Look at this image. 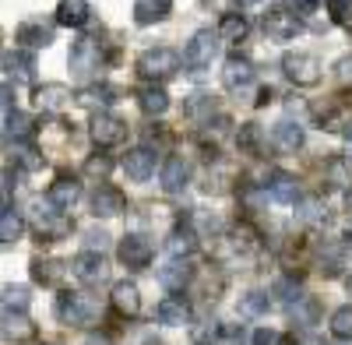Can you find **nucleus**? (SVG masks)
Segmentation results:
<instances>
[{
  "label": "nucleus",
  "mask_w": 352,
  "mask_h": 345,
  "mask_svg": "<svg viewBox=\"0 0 352 345\" xmlns=\"http://www.w3.org/2000/svg\"><path fill=\"white\" fill-rule=\"evenodd\" d=\"M180 64H184V56L176 53V49H169V46H152V49H144V53L138 56L134 71L141 74V81L155 85V81L173 78L176 71H180Z\"/></svg>",
  "instance_id": "nucleus-1"
},
{
  "label": "nucleus",
  "mask_w": 352,
  "mask_h": 345,
  "mask_svg": "<svg viewBox=\"0 0 352 345\" xmlns=\"http://www.w3.org/2000/svg\"><path fill=\"white\" fill-rule=\"evenodd\" d=\"M28 219H32V229L43 236V240H64L71 233V219L64 212H53V205L46 201H32V212H28Z\"/></svg>",
  "instance_id": "nucleus-2"
},
{
  "label": "nucleus",
  "mask_w": 352,
  "mask_h": 345,
  "mask_svg": "<svg viewBox=\"0 0 352 345\" xmlns=\"http://www.w3.org/2000/svg\"><path fill=\"white\" fill-rule=\"evenodd\" d=\"M215 53H219V32H212V28H201V32L190 36V43H187V49H184V67H190V71L212 67Z\"/></svg>",
  "instance_id": "nucleus-3"
},
{
  "label": "nucleus",
  "mask_w": 352,
  "mask_h": 345,
  "mask_svg": "<svg viewBox=\"0 0 352 345\" xmlns=\"http://www.w3.org/2000/svg\"><path fill=\"white\" fill-rule=\"evenodd\" d=\"M261 28H264V36H268L272 43H292V39L303 32V18L296 11L275 8V11H268V14L261 18Z\"/></svg>",
  "instance_id": "nucleus-4"
},
{
  "label": "nucleus",
  "mask_w": 352,
  "mask_h": 345,
  "mask_svg": "<svg viewBox=\"0 0 352 345\" xmlns=\"http://www.w3.org/2000/svg\"><path fill=\"white\" fill-rule=\"evenodd\" d=\"M282 71H285V78L296 85V89H314V85H320V64H317V56H310V53H285L282 56Z\"/></svg>",
  "instance_id": "nucleus-5"
},
{
  "label": "nucleus",
  "mask_w": 352,
  "mask_h": 345,
  "mask_svg": "<svg viewBox=\"0 0 352 345\" xmlns=\"http://www.w3.org/2000/svg\"><path fill=\"white\" fill-rule=\"evenodd\" d=\"M92 313H96L92 300L81 296V293H60V296H56V318H60V324L81 328V324L92 321Z\"/></svg>",
  "instance_id": "nucleus-6"
},
{
  "label": "nucleus",
  "mask_w": 352,
  "mask_h": 345,
  "mask_svg": "<svg viewBox=\"0 0 352 345\" xmlns=\"http://www.w3.org/2000/svg\"><path fill=\"white\" fill-rule=\"evenodd\" d=\"M116 257H120V265L124 268H131V271H141V268H148L152 265V257H155V250H152V243L144 240V236H124L120 240V247H116Z\"/></svg>",
  "instance_id": "nucleus-7"
},
{
  "label": "nucleus",
  "mask_w": 352,
  "mask_h": 345,
  "mask_svg": "<svg viewBox=\"0 0 352 345\" xmlns=\"http://www.w3.org/2000/svg\"><path fill=\"white\" fill-rule=\"evenodd\" d=\"M124 137H127V124L120 117H113V113H96L92 117V141L99 148H113Z\"/></svg>",
  "instance_id": "nucleus-8"
},
{
  "label": "nucleus",
  "mask_w": 352,
  "mask_h": 345,
  "mask_svg": "<svg viewBox=\"0 0 352 345\" xmlns=\"http://www.w3.org/2000/svg\"><path fill=\"white\" fill-rule=\"evenodd\" d=\"M99 64H102V56H99V43L96 39H78L71 46V71H74V78L85 81L92 71H99Z\"/></svg>",
  "instance_id": "nucleus-9"
},
{
  "label": "nucleus",
  "mask_w": 352,
  "mask_h": 345,
  "mask_svg": "<svg viewBox=\"0 0 352 345\" xmlns=\"http://www.w3.org/2000/svg\"><path fill=\"white\" fill-rule=\"evenodd\" d=\"M127 208V197L120 187H109V183H99L96 194H92V215L96 219H113V215H124Z\"/></svg>",
  "instance_id": "nucleus-10"
},
{
  "label": "nucleus",
  "mask_w": 352,
  "mask_h": 345,
  "mask_svg": "<svg viewBox=\"0 0 352 345\" xmlns=\"http://www.w3.org/2000/svg\"><path fill=\"white\" fill-rule=\"evenodd\" d=\"M71 271H74V278L78 282H85V285H96V282H102L106 278V257L99 254V250H81L74 261H71Z\"/></svg>",
  "instance_id": "nucleus-11"
},
{
  "label": "nucleus",
  "mask_w": 352,
  "mask_h": 345,
  "mask_svg": "<svg viewBox=\"0 0 352 345\" xmlns=\"http://www.w3.org/2000/svg\"><path fill=\"white\" fill-rule=\"evenodd\" d=\"M254 64L247 60V56H229L226 60V67H222V85L229 92H243V89H250L254 85Z\"/></svg>",
  "instance_id": "nucleus-12"
},
{
  "label": "nucleus",
  "mask_w": 352,
  "mask_h": 345,
  "mask_svg": "<svg viewBox=\"0 0 352 345\" xmlns=\"http://www.w3.org/2000/svg\"><path fill=\"white\" fill-rule=\"evenodd\" d=\"M32 102L43 113H60L71 102V89H67L64 81H46V85H39V89L32 92Z\"/></svg>",
  "instance_id": "nucleus-13"
},
{
  "label": "nucleus",
  "mask_w": 352,
  "mask_h": 345,
  "mask_svg": "<svg viewBox=\"0 0 352 345\" xmlns=\"http://www.w3.org/2000/svg\"><path fill=\"white\" fill-rule=\"evenodd\" d=\"M159 180H162V190H166V194H180V190L187 187V180H190V166H187V159L169 155V159L162 162V169H159Z\"/></svg>",
  "instance_id": "nucleus-14"
},
{
  "label": "nucleus",
  "mask_w": 352,
  "mask_h": 345,
  "mask_svg": "<svg viewBox=\"0 0 352 345\" xmlns=\"http://www.w3.org/2000/svg\"><path fill=\"white\" fill-rule=\"evenodd\" d=\"M124 172L131 180H148L152 172H155V152L148 148V145H138V148H131L127 155H124Z\"/></svg>",
  "instance_id": "nucleus-15"
},
{
  "label": "nucleus",
  "mask_w": 352,
  "mask_h": 345,
  "mask_svg": "<svg viewBox=\"0 0 352 345\" xmlns=\"http://www.w3.org/2000/svg\"><path fill=\"white\" fill-rule=\"evenodd\" d=\"M78 197H81V183L74 177H56L50 183V194H46V201H50L56 212H71Z\"/></svg>",
  "instance_id": "nucleus-16"
},
{
  "label": "nucleus",
  "mask_w": 352,
  "mask_h": 345,
  "mask_svg": "<svg viewBox=\"0 0 352 345\" xmlns=\"http://www.w3.org/2000/svg\"><path fill=\"white\" fill-rule=\"evenodd\" d=\"M88 18H92L88 0H60L56 4V25H64V28H85Z\"/></svg>",
  "instance_id": "nucleus-17"
},
{
  "label": "nucleus",
  "mask_w": 352,
  "mask_h": 345,
  "mask_svg": "<svg viewBox=\"0 0 352 345\" xmlns=\"http://www.w3.org/2000/svg\"><path fill=\"white\" fill-rule=\"evenodd\" d=\"M4 71H8V81H32L36 78V56L28 49H8L4 53Z\"/></svg>",
  "instance_id": "nucleus-18"
},
{
  "label": "nucleus",
  "mask_w": 352,
  "mask_h": 345,
  "mask_svg": "<svg viewBox=\"0 0 352 345\" xmlns=\"http://www.w3.org/2000/svg\"><path fill=\"white\" fill-rule=\"evenodd\" d=\"M155 318L159 324H169V328H180L190 321V303L184 296H166L159 307H155Z\"/></svg>",
  "instance_id": "nucleus-19"
},
{
  "label": "nucleus",
  "mask_w": 352,
  "mask_h": 345,
  "mask_svg": "<svg viewBox=\"0 0 352 345\" xmlns=\"http://www.w3.org/2000/svg\"><path fill=\"white\" fill-rule=\"evenodd\" d=\"M109 300H113L116 313H124V318H138V313H141V293H138L134 282H116Z\"/></svg>",
  "instance_id": "nucleus-20"
},
{
  "label": "nucleus",
  "mask_w": 352,
  "mask_h": 345,
  "mask_svg": "<svg viewBox=\"0 0 352 345\" xmlns=\"http://www.w3.org/2000/svg\"><path fill=\"white\" fill-rule=\"evenodd\" d=\"M272 145H275L278 152H285V155L300 152V148H303V127H300V124H292V120L275 124V131H272Z\"/></svg>",
  "instance_id": "nucleus-21"
},
{
  "label": "nucleus",
  "mask_w": 352,
  "mask_h": 345,
  "mask_svg": "<svg viewBox=\"0 0 352 345\" xmlns=\"http://www.w3.org/2000/svg\"><path fill=\"white\" fill-rule=\"evenodd\" d=\"M14 39L21 46H28V49H39V46H50L53 43V28L43 25V21H25V25L14 28Z\"/></svg>",
  "instance_id": "nucleus-22"
},
{
  "label": "nucleus",
  "mask_w": 352,
  "mask_h": 345,
  "mask_svg": "<svg viewBox=\"0 0 352 345\" xmlns=\"http://www.w3.org/2000/svg\"><path fill=\"white\" fill-rule=\"evenodd\" d=\"M64 275H67L64 261H53V257H36V261H32V278H36L39 285H46V289L60 285Z\"/></svg>",
  "instance_id": "nucleus-23"
},
{
  "label": "nucleus",
  "mask_w": 352,
  "mask_h": 345,
  "mask_svg": "<svg viewBox=\"0 0 352 345\" xmlns=\"http://www.w3.org/2000/svg\"><path fill=\"white\" fill-rule=\"evenodd\" d=\"M268 194L278 201V205H296V201H300L296 177H289V172H272V177H268Z\"/></svg>",
  "instance_id": "nucleus-24"
},
{
  "label": "nucleus",
  "mask_w": 352,
  "mask_h": 345,
  "mask_svg": "<svg viewBox=\"0 0 352 345\" xmlns=\"http://www.w3.org/2000/svg\"><path fill=\"white\" fill-rule=\"evenodd\" d=\"M173 14V0H138L134 4V21L138 25H155Z\"/></svg>",
  "instance_id": "nucleus-25"
},
{
  "label": "nucleus",
  "mask_w": 352,
  "mask_h": 345,
  "mask_svg": "<svg viewBox=\"0 0 352 345\" xmlns=\"http://www.w3.org/2000/svg\"><path fill=\"white\" fill-rule=\"evenodd\" d=\"M4 338L14 342V345H25V342H32V338H36V328L28 324V318H21V313L4 310Z\"/></svg>",
  "instance_id": "nucleus-26"
},
{
  "label": "nucleus",
  "mask_w": 352,
  "mask_h": 345,
  "mask_svg": "<svg viewBox=\"0 0 352 345\" xmlns=\"http://www.w3.org/2000/svg\"><path fill=\"white\" fill-rule=\"evenodd\" d=\"M138 106H141V113H148V117H162V113L169 109V96L159 89V85H144V89L138 92Z\"/></svg>",
  "instance_id": "nucleus-27"
},
{
  "label": "nucleus",
  "mask_w": 352,
  "mask_h": 345,
  "mask_svg": "<svg viewBox=\"0 0 352 345\" xmlns=\"http://www.w3.org/2000/svg\"><path fill=\"white\" fill-rule=\"evenodd\" d=\"M166 250H169L173 257H190V254L197 250V236H194V229L176 225L173 233L166 236Z\"/></svg>",
  "instance_id": "nucleus-28"
},
{
  "label": "nucleus",
  "mask_w": 352,
  "mask_h": 345,
  "mask_svg": "<svg viewBox=\"0 0 352 345\" xmlns=\"http://www.w3.org/2000/svg\"><path fill=\"white\" fill-rule=\"evenodd\" d=\"M78 102L88 106V109L109 106V102H116V89H109V85H85V89L78 92Z\"/></svg>",
  "instance_id": "nucleus-29"
},
{
  "label": "nucleus",
  "mask_w": 352,
  "mask_h": 345,
  "mask_svg": "<svg viewBox=\"0 0 352 345\" xmlns=\"http://www.w3.org/2000/svg\"><path fill=\"white\" fill-rule=\"evenodd\" d=\"M219 39L222 43H240L243 36H247V18L243 14H222V21H219Z\"/></svg>",
  "instance_id": "nucleus-30"
},
{
  "label": "nucleus",
  "mask_w": 352,
  "mask_h": 345,
  "mask_svg": "<svg viewBox=\"0 0 352 345\" xmlns=\"http://www.w3.org/2000/svg\"><path fill=\"white\" fill-rule=\"evenodd\" d=\"M21 229H25V222L14 215V208H4V215H0V240H4L8 247L18 243L21 240Z\"/></svg>",
  "instance_id": "nucleus-31"
},
{
  "label": "nucleus",
  "mask_w": 352,
  "mask_h": 345,
  "mask_svg": "<svg viewBox=\"0 0 352 345\" xmlns=\"http://www.w3.org/2000/svg\"><path fill=\"white\" fill-rule=\"evenodd\" d=\"M328 328H331V335H335V338L352 342V307H338V310L331 313Z\"/></svg>",
  "instance_id": "nucleus-32"
},
{
  "label": "nucleus",
  "mask_w": 352,
  "mask_h": 345,
  "mask_svg": "<svg viewBox=\"0 0 352 345\" xmlns=\"http://www.w3.org/2000/svg\"><path fill=\"white\" fill-rule=\"evenodd\" d=\"M219 335H222L219 321H201V324L190 328V342H194V345H215Z\"/></svg>",
  "instance_id": "nucleus-33"
},
{
  "label": "nucleus",
  "mask_w": 352,
  "mask_h": 345,
  "mask_svg": "<svg viewBox=\"0 0 352 345\" xmlns=\"http://www.w3.org/2000/svg\"><path fill=\"white\" fill-rule=\"evenodd\" d=\"M236 141H240V148H243V152L257 155V145H261V127H257V124H243V127H240V134H236Z\"/></svg>",
  "instance_id": "nucleus-34"
},
{
  "label": "nucleus",
  "mask_w": 352,
  "mask_h": 345,
  "mask_svg": "<svg viewBox=\"0 0 352 345\" xmlns=\"http://www.w3.org/2000/svg\"><path fill=\"white\" fill-rule=\"evenodd\" d=\"M25 307H28L25 285H4V310H25Z\"/></svg>",
  "instance_id": "nucleus-35"
},
{
  "label": "nucleus",
  "mask_w": 352,
  "mask_h": 345,
  "mask_svg": "<svg viewBox=\"0 0 352 345\" xmlns=\"http://www.w3.org/2000/svg\"><path fill=\"white\" fill-rule=\"evenodd\" d=\"M4 127H8V137H28L32 134V120L25 117V113H14V117H4Z\"/></svg>",
  "instance_id": "nucleus-36"
},
{
  "label": "nucleus",
  "mask_w": 352,
  "mask_h": 345,
  "mask_svg": "<svg viewBox=\"0 0 352 345\" xmlns=\"http://www.w3.org/2000/svg\"><path fill=\"white\" fill-rule=\"evenodd\" d=\"M159 282L166 285V289H176V285H184V282H187V268L176 261V265H169L166 271H159Z\"/></svg>",
  "instance_id": "nucleus-37"
},
{
  "label": "nucleus",
  "mask_w": 352,
  "mask_h": 345,
  "mask_svg": "<svg viewBox=\"0 0 352 345\" xmlns=\"http://www.w3.org/2000/svg\"><path fill=\"white\" fill-rule=\"evenodd\" d=\"M328 177H331V183H335V187L352 190V172L345 169V162H342V159H335V162L328 166Z\"/></svg>",
  "instance_id": "nucleus-38"
},
{
  "label": "nucleus",
  "mask_w": 352,
  "mask_h": 345,
  "mask_svg": "<svg viewBox=\"0 0 352 345\" xmlns=\"http://www.w3.org/2000/svg\"><path fill=\"white\" fill-rule=\"evenodd\" d=\"M328 14L335 25H345L349 14H352V0H328Z\"/></svg>",
  "instance_id": "nucleus-39"
},
{
  "label": "nucleus",
  "mask_w": 352,
  "mask_h": 345,
  "mask_svg": "<svg viewBox=\"0 0 352 345\" xmlns=\"http://www.w3.org/2000/svg\"><path fill=\"white\" fill-rule=\"evenodd\" d=\"M109 169H113V162H109L106 155H99V159L92 155V159H88V162H85V172H88V177H106V172H109Z\"/></svg>",
  "instance_id": "nucleus-40"
},
{
  "label": "nucleus",
  "mask_w": 352,
  "mask_h": 345,
  "mask_svg": "<svg viewBox=\"0 0 352 345\" xmlns=\"http://www.w3.org/2000/svg\"><path fill=\"white\" fill-rule=\"evenodd\" d=\"M240 310H243V313H261V310H268V296H264V293H250V296L240 303Z\"/></svg>",
  "instance_id": "nucleus-41"
},
{
  "label": "nucleus",
  "mask_w": 352,
  "mask_h": 345,
  "mask_svg": "<svg viewBox=\"0 0 352 345\" xmlns=\"http://www.w3.org/2000/svg\"><path fill=\"white\" fill-rule=\"evenodd\" d=\"M18 162H21V169H28V172L43 169V155L32 152V148H21V152H18Z\"/></svg>",
  "instance_id": "nucleus-42"
},
{
  "label": "nucleus",
  "mask_w": 352,
  "mask_h": 345,
  "mask_svg": "<svg viewBox=\"0 0 352 345\" xmlns=\"http://www.w3.org/2000/svg\"><path fill=\"white\" fill-rule=\"evenodd\" d=\"M250 342H254V345H282V335H278L275 328H257Z\"/></svg>",
  "instance_id": "nucleus-43"
},
{
  "label": "nucleus",
  "mask_w": 352,
  "mask_h": 345,
  "mask_svg": "<svg viewBox=\"0 0 352 345\" xmlns=\"http://www.w3.org/2000/svg\"><path fill=\"white\" fill-rule=\"evenodd\" d=\"M300 208H303V212H300L303 222H317V219H320V201H317V197H307Z\"/></svg>",
  "instance_id": "nucleus-44"
},
{
  "label": "nucleus",
  "mask_w": 352,
  "mask_h": 345,
  "mask_svg": "<svg viewBox=\"0 0 352 345\" xmlns=\"http://www.w3.org/2000/svg\"><path fill=\"white\" fill-rule=\"evenodd\" d=\"M335 78H338V81H345V85L352 81V53H345L342 60L335 64Z\"/></svg>",
  "instance_id": "nucleus-45"
},
{
  "label": "nucleus",
  "mask_w": 352,
  "mask_h": 345,
  "mask_svg": "<svg viewBox=\"0 0 352 345\" xmlns=\"http://www.w3.org/2000/svg\"><path fill=\"white\" fill-rule=\"evenodd\" d=\"M292 4H296V14L303 18V14H314V11H317L320 0H292Z\"/></svg>",
  "instance_id": "nucleus-46"
},
{
  "label": "nucleus",
  "mask_w": 352,
  "mask_h": 345,
  "mask_svg": "<svg viewBox=\"0 0 352 345\" xmlns=\"http://www.w3.org/2000/svg\"><path fill=\"white\" fill-rule=\"evenodd\" d=\"M85 345H109V338H106V335H88Z\"/></svg>",
  "instance_id": "nucleus-47"
},
{
  "label": "nucleus",
  "mask_w": 352,
  "mask_h": 345,
  "mask_svg": "<svg viewBox=\"0 0 352 345\" xmlns=\"http://www.w3.org/2000/svg\"><path fill=\"white\" fill-rule=\"evenodd\" d=\"M88 240H92V247H102L106 243V233H88Z\"/></svg>",
  "instance_id": "nucleus-48"
},
{
  "label": "nucleus",
  "mask_w": 352,
  "mask_h": 345,
  "mask_svg": "<svg viewBox=\"0 0 352 345\" xmlns=\"http://www.w3.org/2000/svg\"><path fill=\"white\" fill-rule=\"evenodd\" d=\"M345 155L352 159V127H349V134H345Z\"/></svg>",
  "instance_id": "nucleus-49"
},
{
  "label": "nucleus",
  "mask_w": 352,
  "mask_h": 345,
  "mask_svg": "<svg viewBox=\"0 0 352 345\" xmlns=\"http://www.w3.org/2000/svg\"><path fill=\"white\" fill-rule=\"evenodd\" d=\"M345 208H349V212H352V190H349V194H345Z\"/></svg>",
  "instance_id": "nucleus-50"
},
{
  "label": "nucleus",
  "mask_w": 352,
  "mask_h": 345,
  "mask_svg": "<svg viewBox=\"0 0 352 345\" xmlns=\"http://www.w3.org/2000/svg\"><path fill=\"white\" fill-rule=\"evenodd\" d=\"M240 4H247V8H250V4H261V0H240Z\"/></svg>",
  "instance_id": "nucleus-51"
},
{
  "label": "nucleus",
  "mask_w": 352,
  "mask_h": 345,
  "mask_svg": "<svg viewBox=\"0 0 352 345\" xmlns=\"http://www.w3.org/2000/svg\"><path fill=\"white\" fill-rule=\"evenodd\" d=\"M349 243H352V225H349Z\"/></svg>",
  "instance_id": "nucleus-52"
},
{
  "label": "nucleus",
  "mask_w": 352,
  "mask_h": 345,
  "mask_svg": "<svg viewBox=\"0 0 352 345\" xmlns=\"http://www.w3.org/2000/svg\"><path fill=\"white\" fill-rule=\"evenodd\" d=\"M349 293H352V275H349Z\"/></svg>",
  "instance_id": "nucleus-53"
}]
</instances>
